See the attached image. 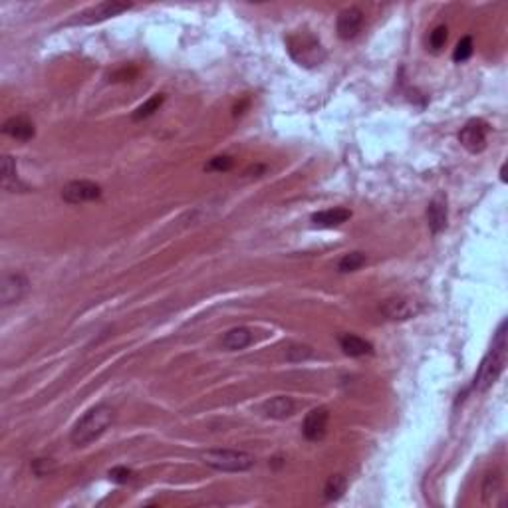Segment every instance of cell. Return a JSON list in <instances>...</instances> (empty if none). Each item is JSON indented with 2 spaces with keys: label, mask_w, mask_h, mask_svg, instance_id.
<instances>
[{
  "label": "cell",
  "mask_w": 508,
  "mask_h": 508,
  "mask_svg": "<svg viewBox=\"0 0 508 508\" xmlns=\"http://www.w3.org/2000/svg\"><path fill=\"white\" fill-rule=\"evenodd\" d=\"M507 320L500 321L498 330L492 338V345L488 353L483 358V362L478 365V372L475 375V384L473 387L478 391H487L488 387L497 384V379L504 372L507 365Z\"/></svg>",
  "instance_id": "1"
},
{
  "label": "cell",
  "mask_w": 508,
  "mask_h": 508,
  "mask_svg": "<svg viewBox=\"0 0 508 508\" xmlns=\"http://www.w3.org/2000/svg\"><path fill=\"white\" fill-rule=\"evenodd\" d=\"M114 419L115 411L110 405H95L73 425L72 435H70L72 443L76 447H85L94 443L95 439H100L107 431V427L114 423Z\"/></svg>",
  "instance_id": "2"
},
{
  "label": "cell",
  "mask_w": 508,
  "mask_h": 508,
  "mask_svg": "<svg viewBox=\"0 0 508 508\" xmlns=\"http://www.w3.org/2000/svg\"><path fill=\"white\" fill-rule=\"evenodd\" d=\"M286 48H288L292 60L304 66V68H316L326 60V50H324L320 40L306 30L290 34L286 38Z\"/></svg>",
  "instance_id": "3"
},
{
  "label": "cell",
  "mask_w": 508,
  "mask_h": 508,
  "mask_svg": "<svg viewBox=\"0 0 508 508\" xmlns=\"http://www.w3.org/2000/svg\"><path fill=\"white\" fill-rule=\"evenodd\" d=\"M203 461L208 467L225 471V473H240V471H249L254 467V456L244 451H235V449H215L207 451L203 455Z\"/></svg>",
  "instance_id": "4"
},
{
  "label": "cell",
  "mask_w": 508,
  "mask_h": 508,
  "mask_svg": "<svg viewBox=\"0 0 508 508\" xmlns=\"http://www.w3.org/2000/svg\"><path fill=\"white\" fill-rule=\"evenodd\" d=\"M488 134H490V125L483 119H471L465 124V127L459 134V141L471 153H480L485 151L488 141Z\"/></svg>",
  "instance_id": "5"
},
{
  "label": "cell",
  "mask_w": 508,
  "mask_h": 508,
  "mask_svg": "<svg viewBox=\"0 0 508 508\" xmlns=\"http://www.w3.org/2000/svg\"><path fill=\"white\" fill-rule=\"evenodd\" d=\"M102 197V187L94 181H72L62 191V199L70 205H82Z\"/></svg>",
  "instance_id": "6"
},
{
  "label": "cell",
  "mask_w": 508,
  "mask_h": 508,
  "mask_svg": "<svg viewBox=\"0 0 508 508\" xmlns=\"http://www.w3.org/2000/svg\"><path fill=\"white\" fill-rule=\"evenodd\" d=\"M28 292V280L20 272H12V274H4L2 284H0V300L2 306H12L26 296Z\"/></svg>",
  "instance_id": "7"
},
{
  "label": "cell",
  "mask_w": 508,
  "mask_h": 508,
  "mask_svg": "<svg viewBox=\"0 0 508 508\" xmlns=\"http://www.w3.org/2000/svg\"><path fill=\"white\" fill-rule=\"evenodd\" d=\"M129 8H131V4H127V2L110 0V2L98 4L94 8L83 11L82 14H78V18L73 22H76V24H95V22L107 20V18H112V16H117V14H122V12L129 11Z\"/></svg>",
  "instance_id": "8"
},
{
  "label": "cell",
  "mask_w": 508,
  "mask_h": 508,
  "mask_svg": "<svg viewBox=\"0 0 508 508\" xmlns=\"http://www.w3.org/2000/svg\"><path fill=\"white\" fill-rule=\"evenodd\" d=\"M328 421H330V413L326 407H316L310 413L304 417L302 423V433L308 441H321L326 433H328Z\"/></svg>",
  "instance_id": "9"
},
{
  "label": "cell",
  "mask_w": 508,
  "mask_h": 508,
  "mask_svg": "<svg viewBox=\"0 0 508 508\" xmlns=\"http://www.w3.org/2000/svg\"><path fill=\"white\" fill-rule=\"evenodd\" d=\"M379 310L389 320L403 321L415 318L421 312V306L417 302L409 300V298H389L379 306Z\"/></svg>",
  "instance_id": "10"
},
{
  "label": "cell",
  "mask_w": 508,
  "mask_h": 508,
  "mask_svg": "<svg viewBox=\"0 0 508 508\" xmlns=\"http://www.w3.org/2000/svg\"><path fill=\"white\" fill-rule=\"evenodd\" d=\"M483 504L492 508L504 504V478L500 471L488 473L483 480Z\"/></svg>",
  "instance_id": "11"
},
{
  "label": "cell",
  "mask_w": 508,
  "mask_h": 508,
  "mask_svg": "<svg viewBox=\"0 0 508 508\" xmlns=\"http://www.w3.org/2000/svg\"><path fill=\"white\" fill-rule=\"evenodd\" d=\"M363 28V12L360 8H345L343 12H340L338 16V24H336V30H338V36L342 40H353Z\"/></svg>",
  "instance_id": "12"
},
{
  "label": "cell",
  "mask_w": 508,
  "mask_h": 508,
  "mask_svg": "<svg viewBox=\"0 0 508 508\" xmlns=\"http://www.w3.org/2000/svg\"><path fill=\"white\" fill-rule=\"evenodd\" d=\"M447 218H449V207H447V195L437 193L431 199L429 207H427V223L433 235H439L441 230H445Z\"/></svg>",
  "instance_id": "13"
},
{
  "label": "cell",
  "mask_w": 508,
  "mask_h": 508,
  "mask_svg": "<svg viewBox=\"0 0 508 508\" xmlns=\"http://www.w3.org/2000/svg\"><path fill=\"white\" fill-rule=\"evenodd\" d=\"M338 342H340L342 352L345 355H350V358H363V355H372L374 353V345L367 340L360 338V336H355V333H342L338 338Z\"/></svg>",
  "instance_id": "14"
},
{
  "label": "cell",
  "mask_w": 508,
  "mask_h": 508,
  "mask_svg": "<svg viewBox=\"0 0 508 508\" xmlns=\"http://www.w3.org/2000/svg\"><path fill=\"white\" fill-rule=\"evenodd\" d=\"M2 131L12 137V139H18V141H30L34 137V124H32L28 117L18 115V117H11L8 122H4L2 125Z\"/></svg>",
  "instance_id": "15"
},
{
  "label": "cell",
  "mask_w": 508,
  "mask_h": 508,
  "mask_svg": "<svg viewBox=\"0 0 508 508\" xmlns=\"http://www.w3.org/2000/svg\"><path fill=\"white\" fill-rule=\"evenodd\" d=\"M352 218V211L342 207L336 208H328V211H320V213H314L312 215V223L316 227H324V228H333L343 225L345 220Z\"/></svg>",
  "instance_id": "16"
},
{
  "label": "cell",
  "mask_w": 508,
  "mask_h": 508,
  "mask_svg": "<svg viewBox=\"0 0 508 508\" xmlns=\"http://www.w3.org/2000/svg\"><path fill=\"white\" fill-rule=\"evenodd\" d=\"M262 411L266 417H272V419H286L294 413V401L290 397L278 395V397H272L270 401H266Z\"/></svg>",
  "instance_id": "17"
},
{
  "label": "cell",
  "mask_w": 508,
  "mask_h": 508,
  "mask_svg": "<svg viewBox=\"0 0 508 508\" xmlns=\"http://www.w3.org/2000/svg\"><path fill=\"white\" fill-rule=\"evenodd\" d=\"M250 343H252V333L247 328H232L223 336V348H227L230 352L244 350Z\"/></svg>",
  "instance_id": "18"
},
{
  "label": "cell",
  "mask_w": 508,
  "mask_h": 508,
  "mask_svg": "<svg viewBox=\"0 0 508 508\" xmlns=\"http://www.w3.org/2000/svg\"><path fill=\"white\" fill-rule=\"evenodd\" d=\"M2 187L11 193H14L18 187L24 189V185H20V181L16 177V163L11 155L2 157Z\"/></svg>",
  "instance_id": "19"
},
{
  "label": "cell",
  "mask_w": 508,
  "mask_h": 508,
  "mask_svg": "<svg viewBox=\"0 0 508 508\" xmlns=\"http://www.w3.org/2000/svg\"><path fill=\"white\" fill-rule=\"evenodd\" d=\"M348 488V480L343 475H332V477L326 480V487H324V498L328 502H333V500H340L343 497Z\"/></svg>",
  "instance_id": "20"
},
{
  "label": "cell",
  "mask_w": 508,
  "mask_h": 508,
  "mask_svg": "<svg viewBox=\"0 0 508 508\" xmlns=\"http://www.w3.org/2000/svg\"><path fill=\"white\" fill-rule=\"evenodd\" d=\"M163 102H165V95L163 94H155L153 98H149L147 100L146 104H141L137 110L134 112V117L135 122H141V119H147V117H151V115L155 114V112H159V107L163 105Z\"/></svg>",
  "instance_id": "21"
},
{
  "label": "cell",
  "mask_w": 508,
  "mask_h": 508,
  "mask_svg": "<svg viewBox=\"0 0 508 508\" xmlns=\"http://www.w3.org/2000/svg\"><path fill=\"white\" fill-rule=\"evenodd\" d=\"M367 262V256L363 254V252H348V254H343L340 262H338V272H342V274H348V272H355V270H360Z\"/></svg>",
  "instance_id": "22"
},
{
  "label": "cell",
  "mask_w": 508,
  "mask_h": 508,
  "mask_svg": "<svg viewBox=\"0 0 508 508\" xmlns=\"http://www.w3.org/2000/svg\"><path fill=\"white\" fill-rule=\"evenodd\" d=\"M473 50H475V46H473V38L471 36H463L459 44H456L455 52H453V60L456 64H463L467 62L468 58L473 56Z\"/></svg>",
  "instance_id": "23"
},
{
  "label": "cell",
  "mask_w": 508,
  "mask_h": 508,
  "mask_svg": "<svg viewBox=\"0 0 508 508\" xmlns=\"http://www.w3.org/2000/svg\"><path fill=\"white\" fill-rule=\"evenodd\" d=\"M314 352H312V348L308 345H290L288 350H286V360L288 362H306V360H310Z\"/></svg>",
  "instance_id": "24"
},
{
  "label": "cell",
  "mask_w": 508,
  "mask_h": 508,
  "mask_svg": "<svg viewBox=\"0 0 508 508\" xmlns=\"http://www.w3.org/2000/svg\"><path fill=\"white\" fill-rule=\"evenodd\" d=\"M447 42V26H437L435 30L429 34V48L431 52H441V48Z\"/></svg>",
  "instance_id": "25"
},
{
  "label": "cell",
  "mask_w": 508,
  "mask_h": 508,
  "mask_svg": "<svg viewBox=\"0 0 508 508\" xmlns=\"http://www.w3.org/2000/svg\"><path fill=\"white\" fill-rule=\"evenodd\" d=\"M54 471H56V463H54L52 459H36V461H32V473L36 477H46V475H50Z\"/></svg>",
  "instance_id": "26"
},
{
  "label": "cell",
  "mask_w": 508,
  "mask_h": 508,
  "mask_svg": "<svg viewBox=\"0 0 508 508\" xmlns=\"http://www.w3.org/2000/svg\"><path fill=\"white\" fill-rule=\"evenodd\" d=\"M110 478L114 480V483H117V485H125L127 480H131V477H134V471L131 468H127V467H114L110 473Z\"/></svg>",
  "instance_id": "27"
},
{
  "label": "cell",
  "mask_w": 508,
  "mask_h": 508,
  "mask_svg": "<svg viewBox=\"0 0 508 508\" xmlns=\"http://www.w3.org/2000/svg\"><path fill=\"white\" fill-rule=\"evenodd\" d=\"M230 167H232V159L228 155H220V157H213L205 169H207V171H228Z\"/></svg>",
  "instance_id": "28"
}]
</instances>
